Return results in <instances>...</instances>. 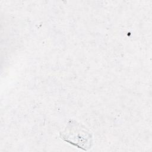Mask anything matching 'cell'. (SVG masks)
<instances>
[{
	"label": "cell",
	"mask_w": 152,
	"mask_h": 152,
	"mask_svg": "<svg viewBox=\"0 0 152 152\" xmlns=\"http://www.w3.org/2000/svg\"><path fill=\"white\" fill-rule=\"evenodd\" d=\"M61 137L65 141L84 150L91 147L90 134L79 124H69L65 131L62 132Z\"/></svg>",
	"instance_id": "obj_1"
}]
</instances>
